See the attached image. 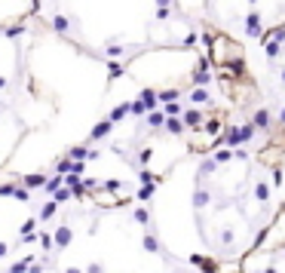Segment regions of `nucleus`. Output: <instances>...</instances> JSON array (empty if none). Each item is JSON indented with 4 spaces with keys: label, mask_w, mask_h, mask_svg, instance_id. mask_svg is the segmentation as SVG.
<instances>
[{
    "label": "nucleus",
    "mask_w": 285,
    "mask_h": 273,
    "mask_svg": "<svg viewBox=\"0 0 285 273\" xmlns=\"http://www.w3.org/2000/svg\"><path fill=\"white\" fill-rule=\"evenodd\" d=\"M245 31H249V34H264V31H261V16H258V13H251L249 18H245Z\"/></svg>",
    "instance_id": "2"
},
{
    "label": "nucleus",
    "mask_w": 285,
    "mask_h": 273,
    "mask_svg": "<svg viewBox=\"0 0 285 273\" xmlns=\"http://www.w3.org/2000/svg\"><path fill=\"white\" fill-rule=\"evenodd\" d=\"M282 83H285V68H282Z\"/></svg>",
    "instance_id": "5"
},
{
    "label": "nucleus",
    "mask_w": 285,
    "mask_h": 273,
    "mask_svg": "<svg viewBox=\"0 0 285 273\" xmlns=\"http://www.w3.org/2000/svg\"><path fill=\"white\" fill-rule=\"evenodd\" d=\"M279 120H282V126H285V111H282V114H279Z\"/></svg>",
    "instance_id": "4"
},
{
    "label": "nucleus",
    "mask_w": 285,
    "mask_h": 273,
    "mask_svg": "<svg viewBox=\"0 0 285 273\" xmlns=\"http://www.w3.org/2000/svg\"><path fill=\"white\" fill-rule=\"evenodd\" d=\"M270 123H273V117H270V111H267V108H261L258 114H254V120H251L254 129H267Z\"/></svg>",
    "instance_id": "1"
},
{
    "label": "nucleus",
    "mask_w": 285,
    "mask_h": 273,
    "mask_svg": "<svg viewBox=\"0 0 285 273\" xmlns=\"http://www.w3.org/2000/svg\"><path fill=\"white\" fill-rule=\"evenodd\" d=\"M200 120H202V114H200V111H187V114H184V123H190V126H196Z\"/></svg>",
    "instance_id": "3"
},
{
    "label": "nucleus",
    "mask_w": 285,
    "mask_h": 273,
    "mask_svg": "<svg viewBox=\"0 0 285 273\" xmlns=\"http://www.w3.org/2000/svg\"><path fill=\"white\" fill-rule=\"evenodd\" d=\"M251 3H254V0H251Z\"/></svg>",
    "instance_id": "6"
}]
</instances>
